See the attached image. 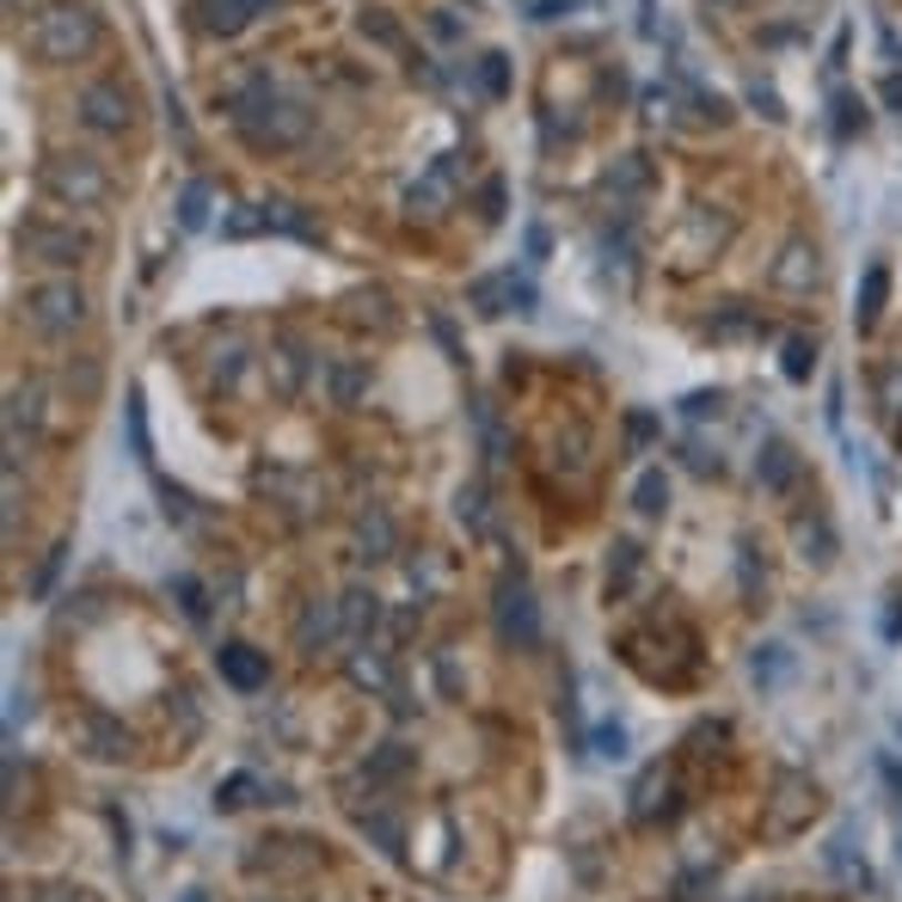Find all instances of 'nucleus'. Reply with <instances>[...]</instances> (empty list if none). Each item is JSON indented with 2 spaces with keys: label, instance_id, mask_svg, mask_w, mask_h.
<instances>
[{
  "label": "nucleus",
  "instance_id": "nucleus-1",
  "mask_svg": "<svg viewBox=\"0 0 902 902\" xmlns=\"http://www.w3.org/2000/svg\"><path fill=\"white\" fill-rule=\"evenodd\" d=\"M227 111H234L239 135L258 147H295L307 135V123H314V111L301 105V99H283L277 93V80L270 74H246L227 93Z\"/></svg>",
  "mask_w": 902,
  "mask_h": 902
},
{
  "label": "nucleus",
  "instance_id": "nucleus-2",
  "mask_svg": "<svg viewBox=\"0 0 902 902\" xmlns=\"http://www.w3.org/2000/svg\"><path fill=\"white\" fill-rule=\"evenodd\" d=\"M99 38H105V25H99V13L86 7V0H55V7H43V13H31L25 25V43L38 62H86V55L99 50Z\"/></svg>",
  "mask_w": 902,
  "mask_h": 902
},
{
  "label": "nucleus",
  "instance_id": "nucleus-3",
  "mask_svg": "<svg viewBox=\"0 0 902 902\" xmlns=\"http://www.w3.org/2000/svg\"><path fill=\"white\" fill-rule=\"evenodd\" d=\"M38 185H43V197H50L55 209H74V215L105 209V197H111V173H105V160H93V154H55V160H43Z\"/></svg>",
  "mask_w": 902,
  "mask_h": 902
},
{
  "label": "nucleus",
  "instance_id": "nucleus-4",
  "mask_svg": "<svg viewBox=\"0 0 902 902\" xmlns=\"http://www.w3.org/2000/svg\"><path fill=\"white\" fill-rule=\"evenodd\" d=\"M86 314H93V301H86V289H80L74 277H50V283H31L25 301H19V319H25L38 338H68L86 326Z\"/></svg>",
  "mask_w": 902,
  "mask_h": 902
},
{
  "label": "nucleus",
  "instance_id": "nucleus-5",
  "mask_svg": "<svg viewBox=\"0 0 902 902\" xmlns=\"http://www.w3.org/2000/svg\"><path fill=\"white\" fill-rule=\"evenodd\" d=\"M93 246H99V234H74V227H55V222H19L13 227V253L31 258V265H50V270L86 265Z\"/></svg>",
  "mask_w": 902,
  "mask_h": 902
},
{
  "label": "nucleus",
  "instance_id": "nucleus-6",
  "mask_svg": "<svg viewBox=\"0 0 902 902\" xmlns=\"http://www.w3.org/2000/svg\"><path fill=\"white\" fill-rule=\"evenodd\" d=\"M74 111H80V123H86L93 135H123V130H130V117H135L130 93H123L117 80H86L80 99H74Z\"/></svg>",
  "mask_w": 902,
  "mask_h": 902
},
{
  "label": "nucleus",
  "instance_id": "nucleus-7",
  "mask_svg": "<svg viewBox=\"0 0 902 902\" xmlns=\"http://www.w3.org/2000/svg\"><path fill=\"white\" fill-rule=\"evenodd\" d=\"M25 418V430H43V437H62L68 430V412H62V393L50 381H25L13 387V424Z\"/></svg>",
  "mask_w": 902,
  "mask_h": 902
},
{
  "label": "nucleus",
  "instance_id": "nucleus-8",
  "mask_svg": "<svg viewBox=\"0 0 902 902\" xmlns=\"http://www.w3.org/2000/svg\"><path fill=\"white\" fill-rule=\"evenodd\" d=\"M467 301H473L479 314H504V307H534V289L516 270H504V277H479L473 289H467Z\"/></svg>",
  "mask_w": 902,
  "mask_h": 902
},
{
  "label": "nucleus",
  "instance_id": "nucleus-9",
  "mask_svg": "<svg viewBox=\"0 0 902 902\" xmlns=\"http://www.w3.org/2000/svg\"><path fill=\"white\" fill-rule=\"evenodd\" d=\"M270 0H197V25L215 31V38H234L253 13H265Z\"/></svg>",
  "mask_w": 902,
  "mask_h": 902
},
{
  "label": "nucleus",
  "instance_id": "nucleus-10",
  "mask_svg": "<svg viewBox=\"0 0 902 902\" xmlns=\"http://www.w3.org/2000/svg\"><path fill=\"white\" fill-rule=\"evenodd\" d=\"M773 283H780V289H810V283H817V253H810L804 239H792V246L780 253V265H773Z\"/></svg>",
  "mask_w": 902,
  "mask_h": 902
},
{
  "label": "nucleus",
  "instance_id": "nucleus-11",
  "mask_svg": "<svg viewBox=\"0 0 902 902\" xmlns=\"http://www.w3.org/2000/svg\"><path fill=\"white\" fill-rule=\"evenodd\" d=\"M209 209H215V185H209V178H191V185L178 191V227L197 234V227L209 222Z\"/></svg>",
  "mask_w": 902,
  "mask_h": 902
},
{
  "label": "nucleus",
  "instance_id": "nucleus-12",
  "mask_svg": "<svg viewBox=\"0 0 902 902\" xmlns=\"http://www.w3.org/2000/svg\"><path fill=\"white\" fill-rule=\"evenodd\" d=\"M756 473H761V485H768V491H786V485H792V473H798L792 449H786V442H768V454H761Z\"/></svg>",
  "mask_w": 902,
  "mask_h": 902
},
{
  "label": "nucleus",
  "instance_id": "nucleus-13",
  "mask_svg": "<svg viewBox=\"0 0 902 902\" xmlns=\"http://www.w3.org/2000/svg\"><path fill=\"white\" fill-rule=\"evenodd\" d=\"M222 669H227V681H234V688H258V681H265V664H258L246 645H227L222 650Z\"/></svg>",
  "mask_w": 902,
  "mask_h": 902
},
{
  "label": "nucleus",
  "instance_id": "nucleus-14",
  "mask_svg": "<svg viewBox=\"0 0 902 902\" xmlns=\"http://www.w3.org/2000/svg\"><path fill=\"white\" fill-rule=\"evenodd\" d=\"M884 289H890V270L872 265V270H865V283H860V307H853V314H860V326H872V319L884 314Z\"/></svg>",
  "mask_w": 902,
  "mask_h": 902
},
{
  "label": "nucleus",
  "instance_id": "nucleus-15",
  "mask_svg": "<svg viewBox=\"0 0 902 902\" xmlns=\"http://www.w3.org/2000/svg\"><path fill=\"white\" fill-rule=\"evenodd\" d=\"M307 362H314V357H307V345H295V338H289V345L277 350V369H283V393H295V387H301Z\"/></svg>",
  "mask_w": 902,
  "mask_h": 902
},
{
  "label": "nucleus",
  "instance_id": "nucleus-16",
  "mask_svg": "<svg viewBox=\"0 0 902 902\" xmlns=\"http://www.w3.org/2000/svg\"><path fill=\"white\" fill-rule=\"evenodd\" d=\"M810 357H817V350H810L804 338H786V375H792V381H804V375H810Z\"/></svg>",
  "mask_w": 902,
  "mask_h": 902
},
{
  "label": "nucleus",
  "instance_id": "nucleus-17",
  "mask_svg": "<svg viewBox=\"0 0 902 902\" xmlns=\"http://www.w3.org/2000/svg\"><path fill=\"white\" fill-rule=\"evenodd\" d=\"M664 498H669L664 473H645V479H638V510H664Z\"/></svg>",
  "mask_w": 902,
  "mask_h": 902
},
{
  "label": "nucleus",
  "instance_id": "nucleus-18",
  "mask_svg": "<svg viewBox=\"0 0 902 902\" xmlns=\"http://www.w3.org/2000/svg\"><path fill=\"white\" fill-rule=\"evenodd\" d=\"M362 31H369L375 43H393V50H399V25H393V19H381V13H362Z\"/></svg>",
  "mask_w": 902,
  "mask_h": 902
},
{
  "label": "nucleus",
  "instance_id": "nucleus-19",
  "mask_svg": "<svg viewBox=\"0 0 902 902\" xmlns=\"http://www.w3.org/2000/svg\"><path fill=\"white\" fill-rule=\"evenodd\" d=\"M362 381H369V375H362V369H338V375H332V393H338V399H345V406H350V399L362 393Z\"/></svg>",
  "mask_w": 902,
  "mask_h": 902
},
{
  "label": "nucleus",
  "instance_id": "nucleus-20",
  "mask_svg": "<svg viewBox=\"0 0 902 902\" xmlns=\"http://www.w3.org/2000/svg\"><path fill=\"white\" fill-rule=\"evenodd\" d=\"M638 185H645V160H626V166H621V173H614V191H638Z\"/></svg>",
  "mask_w": 902,
  "mask_h": 902
},
{
  "label": "nucleus",
  "instance_id": "nucleus-21",
  "mask_svg": "<svg viewBox=\"0 0 902 902\" xmlns=\"http://www.w3.org/2000/svg\"><path fill=\"white\" fill-rule=\"evenodd\" d=\"M326 633H332V608H314V614L301 621V638L314 645V638H326Z\"/></svg>",
  "mask_w": 902,
  "mask_h": 902
},
{
  "label": "nucleus",
  "instance_id": "nucleus-22",
  "mask_svg": "<svg viewBox=\"0 0 902 902\" xmlns=\"http://www.w3.org/2000/svg\"><path fill=\"white\" fill-rule=\"evenodd\" d=\"M479 74H485V93H504V55H485Z\"/></svg>",
  "mask_w": 902,
  "mask_h": 902
},
{
  "label": "nucleus",
  "instance_id": "nucleus-23",
  "mask_svg": "<svg viewBox=\"0 0 902 902\" xmlns=\"http://www.w3.org/2000/svg\"><path fill=\"white\" fill-rule=\"evenodd\" d=\"M626 430H633V442H650V437H657V424H650L645 412H633V418H626Z\"/></svg>",
  "mask_w": 902,
  "mask_h": 902
},
{
  "label": "nucleus",
  "instance_id": "nucleus-24",
  "mask_svg": "<svg viewBox=\"0 0 902 902\" xmlns=\"http://www.w3.org/2000/svg\"><path fill=\"white\" fill-rule=\"evenodd\" d=\"M884 399H890V406H902V369H884Z\"/></svg>",
  "mask_w": 902,
  "mask_h": 902
}]
</instances>
